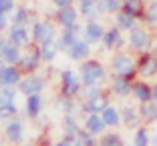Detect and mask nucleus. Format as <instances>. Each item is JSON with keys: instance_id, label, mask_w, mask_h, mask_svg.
Instances as JSON below:
<instances>
[{"instance_id": "obj_1", "label": "nucleus", "mask_w": 157, "mask_h": 146, "mask_svg": "<svg viewBox=\"0 0 157 146\" xmlns=\"http://www.w3.org/2000/svg\"><path fill=\"white\" fill-rule=\"evenodd\" d=\"M78 74L83 78V84H93V86H103L107 82V70L99 60L87 58L78 64Z\"/></svg>"}, {"instance_id": "obj_2", "label": "nucleus", "mask_w": 157, "mask_h": 146, "mask_svg": "<svg viewBox=\"0 0 157 146\" xmlns=\"http://www.w3.org/2000/svg\"><path fill=\"white\" fill-rule=\"evenodd\" d=\"M30 32H33V42L38 46L48 44V42H55L59 38V24L55 22V18H42L36 20V22L30 26Z\"/></svg>"}, {"instance_id": "obj_3", "label": "nucleus", "mask_w": 157, "mask_h": 146, "mask_svg": "<svg viewBox=\"0 0 157 146\" xmlns=\"http://www.w3.org/2000/svg\"><path fill=\"white\" fill-rule=\"evenodd\" d=\"M83 88V78L78 74V70L73 68H63L59 72V94L65 96H78Z\"/></svg>"}, {"instance_id": "obj_4", "label": "nucleus", "mask_w": 157, "mask_h": 146, "mask_svg": "<svg viewBox=\"0 0 157 146\" xmlns=\"http://www.w3.org/2000/svg\"><path fill=\"white\" fill-rule=\"evenodd\" d=\"M24 74H30V72H38L42 66V56H40V46L38 44H28L22 48V54H20V60L16 64Z\"/></svg>"}, {"instance_id": "obj_5", "label": "nucleus", "mask_w": 157, "mask_h": 146, "mask_svg": "<svg viewBox=\"0 0 157 146\" xmlns=\"http://www.w3.org/2000/svg\"><path fill=\"white\" fill-rule=\"evenodd\" d=\"M46 84H48V80H46L44 74L30 72V74H24L22 76V80L18 84V90L22 96H28V94H36V92H44Z\"/></svg>"}, {"instance_id": "obj_6", "label": "nucleus", "mask_w": 157, "mask_h": 146, "mask_svg": "<svg viewBox=\"0 0 157 146\" xmlns=\"http://www.w3.org/2000/svg\"><path fill=\"white\" fill-rule=\"evenodd\" d=\"M2 134H4V140L10 144H20L24 140V134H26V124L22 118H12L2 122Z\"/></svg>"}, {"instance_id": "obj_7", "label": "nucleus", "mask_w": 157, "mask_h": 146, "mask_svg": "<svg viewBox=\"0 0 157 146\" xmlns=\"http://www.w3.org/2000/svg\"><path fill=\"white\" fill-rule=\"evenodd\" d=\"M6 38H8L12 44L20 46V48L33 44V32H30V26H26V24L10 22V26L6 28Z\"/></svg>"}, {"instance_id": "obj_8", "label": "nucleus", "mask_w": 157, "mask_h": 146, "mask_svg": "<svg viewBox=\"0 0 157 146\" xmlns=\"http://www.w3.org/2000/svg\"><path fill=\"white\" fill-rule=\"evenodd\" d=\"M81 32H83V26L81 24H71V26H63L59 32V38L55 40L56 48H59L60 52H65L67 48H69L73 42H77L78 38H81Z\"/></svg>"}, {"instance_id": "obj_9", "label": "nucleus", "mask_w": 157, "mask_h": 146, "mask_svg": "<svg viewBox=\"0 0 157 146\" xmlns=\"http://www.w3.org/2000/svg\"><path fill=\"white\" fill-rule=\"evenodd\" d=\"M111 64H113V72H115L117 76L131 78V76L135 74V70H137V64H135V60L131 58L129 54H125V52H119V54L113 56Z\"/></svg>"}, {"instance_id": "obj_10", "label": "nucleus", "mask_w": 157, "mask_h": 146, "mask_svg": "<svg viewBox=\"0 0 157 146\" xmlns=\"http://www.w3.org/2000/svg\"><path fill=\"white\" fill-rule=\"evenodd\" d=\"M81 130L77 122V114H63V138L56 142V146H69L75 144V136Z\"/></svg>"}, {"instance_id": "obj_11", "label": "nucleus", "mask_w": 157, "mask_h": 146, "mask_svg": "<svg viewBox=\"0 0 157 146\" xmlns=\"http://www.w3.org/2000/svg\"><path fill=\"white\" fill-rule=\"evenodd\" d=\"M109 106V96L105 92H99V94L91 96L87 100H81V112L85 114H101L103 110Z\"/></svg>"}, {"instance_id": "obj_12", "label": "nucleus", "mask_w": 157, "mask_h": 146, "mask_svg": "<svg viewBox=\"0 0 157 146\" xmlns=\"http://www.w3.org/2000/svg\"><path fill=\"white\" fill-rule=\"evenodd\" d=\"M91 46H93L91 42H87L83 36H81L77 42H73V44L67 48L65 54L69 56V60H73V62H83V60L91 58V52H93Z\"/></svg>"}, {"instance_id": "obj_13", "label": "nucleus", "mask_w": 157, "mask_h": 146, "mask_svg": "<svg viewBox=\"0 0 157 146\" xmlns=\"http://www.w3.org/2000/svg\"><path fill=\"white\" fill-rule=\"evenodd\" d=\"M42 108H44V96H42V92L26 96V100H24V114H26V118H33V120L40 118Z\"/></svg>"}, {"instance_id": "obj_14", "label": "nucleus", "mask_w": 157, "mask_h": 146, "mask_svg": "<svg viewBox=\"0 0 157 146\" xmlns=\"http://www.w3.org/2000/svg\"><path fill=\"white\" fill-rule=\"evenodd\" d=\"M81 18V12H78V6L71 4V6H63V8H56L55 12V22L63 26H71V24H77Z\"/></svg>"}, {"instance_id": "obj_15", "label": "nucleus", "mask_w": 157, "mask_h": 146, "mask_svg": "<svg viewBox=\"0 0 157 146\" xmlns=\"http://www.w3.org/2000/svg\"><path fill=\"white\" fill-rule=\"evenodd\" d=\"M22 76L24 72L16 64H4V68L0 70V86H18Z\"/></svg>"}, {"instance_id": "obj_16", "label": "nucleus", "mask_w": 157, "mask_h": 146, "mask_svg": "<svg viewBox=\"0 0 157 146\" xmlns=\"http://www.w3.org/2000/svg\"><path fill=\"white\" fill-rule=\"evenodd\" d=\"M105 30H107V28L103 26L101 22H97V20H87V22H85V26H83L81 36H83L87 42H91V44H97V42H101Z\"/></svg>"}, {"instance_id": "obj_17", "label": "nucleus", "mask_w": 157, "mask_h": 146, "mask_svg": "<svg viewBox=\"0 0 157 146\" xmlns=\"http://www.w3.org/2000/svg\"><path fill=\"white\" fill-rule=\"evenodd\" d=\"M129 44L131 48L139 52H145L151 46V36H149V32H145L143 28H137L135 26L133 30H129Z\"/></svg>"}, {"instance_id": "obj_18", "label": "nucleus", "mask_w": 157, "mask_h": 146, "mask_svg": "<svg viewBox=\"0 0 157 146\" xmlns=\"http://www.w3.org/2000/svg\"><path fill=\"white\" fill-rule=\"evenodd\" d=\"M55 110L60 112V114H77L81 106L77 104V96H65V94H59L55 98Z\"/></svg>"}, {"instance_id": "obj_19", "label": "nucleus", "mask_w": 157, "mask_h": 146, "mask_svg": "<svg viewBox=\"0 0 157 146\" xmlns=\"http://www.w3.org/2000/svg\"><path fill=\"white\" fill-rule=\"evenodd\" d=\"M10 22L33 26V24L36 22V14H34L33 10L28 8L26 4H20V6H16V8L12 10V14H10Z\"/></svg>"}, {"instance_id": "obj_20", "label": "nucleus", "mask_w": 157, "mask_h": 146, "mask_svg": "<svg viewBox=\"0 0 157 146\" xmlns=\"http://www.w3.org/2000/svg\"><path fill=\"white\" fill-rule=\"evenodd\" d=\"M101 44L105 50H115L123 44V38H121V28L119 26H113V28H107L105 34L101 38Z\"/></svg>"}, {"instance_id": "obj_21", "label": "nucleus", "mask_w": 157, "mask_h": 146, "mask_svg": "<svg viewBox=\"0 0 157 146\" xmlns=\"http://www.w3.org/2000/svg\"><path fill=\"white\" fill-rule=\"evenodd\" d=\"M111 92L115 96H119V98H127L129 94H133V84H131L129 78L115 74V78L111 80Z\"/></svg>"}, {"instance_id": "obj_22", "label": "nucleus", "mask_w": 157, "mask_h": 146, "mask_svg": "<svg viewBox=\"0 0 157 146\" xmlns=\"http://www.w3.org/2000/svg\"><path fill=\"white\" fill-rule=\"evenodd\" d=\"M83 126L87 128L91 134H95V136H101V134L105 132V128H107V122H105V118H103L101 114H85Z\"/></svg>"}, {"instance_id": "obj_23", "label": "nucleus", "mask_w": 157, "mask_h": 146, "mask_svg": "<svg viewBox=\"0 0 157 146\" xmlns=\"http://www.w3.org/2000/svg\"><path fill=\"white\" fill-rule=\"evenodd\" d=\"M20 54H22V48L16 46V44H12L10 40L0 48V58L4 60V64H18Z\"/></svg>"}, {"instance_id": "obj_24", "label": "nucleus", "mask_w": 157, "mask_h": 146, "mask_svg": "<svg viewBox=\"0 0 157 146\" xmlns=\"http://www.w3.org/2000/svg\"><path fill=\"white\" fill-rule=\"evenodd\" d=\"M137 70L141 72V76H153L157 72V56H151V54L141 56V60L137 64Z\"/></svg>"}, {"instance_id": "obj_25", "label": "nucleus", "mask_w": 157, "mask_h": 146, "mask_svg": "<svg viewBox=\"0 0 157 146\" xmlns=\"http://www.w3.org/2000/svg\"><path fill=\"white\" fill-rule=\"evenodd\" d=\"M115 22H117V26H119L121 30H133V28L137 26V16H133L131 12H127V10L121 8L119 12H117V16H115Z\"/></svg>"}, {"instance_id": "obj_26", "label": "nucleus", "mask_w": 157, "mask_h": 146, "mask_svg": "<svg viewBox=\"0 0 157 146\" xmlns=\"http://www.w3.org/2000/svg\"><path fill=\"white\" fill-rule=\"evenodd\" d=\"M121 8H123V0H97L99 16H105V14H117Z\"/></svg>"}, {"instance_id": "obj_27", "label": "nucleus", "mask_w": 157, "mask_h": 146, "mask_svg": "<svg viewBox=\"0 0 157 146\" xmlns=\"http://www.w3.org/2000/svg\"><path fill=\"white\" fill-rule=\"evenodd\" d=\"M18 116V104L16 102H0V122L12 120Z\"/></svg>"}, {"instance_id": "obj_28", "label": "nucleus", "mask_w": 157, "mask_h": 146, "mask_svg": "<svg viewBox=\"0 0 157 146\" xmlns=\"http://www.w3.org/2000/svg\"><path fill=\"white\" fill-rule=\"evenodd\" d=\"M59 48H56L55 42H48V44H42L40 46V56H42V64H52L59 56Z\"/></svg>"}, {"instance_id": "obj_29", "label": "nucleus", "mask_w": 157, "mask_h": 146, "mask_svg": "<svg viewBox=\"0 0 157 146\" xmlns=\"http://www.w3.org/2000/svg\"><path fill=\"white\" fill-rule=\"evenodd\" d=\"M133 96L143 104V102H149L153 98V90L145 82H137V84H133Z\"/></svg>"}, {"instance_id": "obj_30", "label": "nucleus", "mask_w": 157, "mask_h": 146, "mask_svg": "<svg viewBox=\"0 0 157 146\" xmlns=\"http://www.w3.org/2000/svg\"><path fill=\"white\" fill-rule=\"evenodd\" d=\"M101 116L105 118L107 126H119V122H121V110H117L115 106H111V104L101 112Z\"/></svg>"}, {"instance_id": "obj_31", "label": "nucleus", "mask_w": 157, "mask_h": 146, "mask_svg": "<svg viewBox=\"0 0 157 146\" xmlns=\"http://www.w3.org/2000/svg\"><path fill=\"white\" fill-rule=\"evenodd\" d=\"M75 144H78V146H93V144H97V140H95V134H91L85 126H81V130H78L77 136H75Z\"/></svg>"}, {"instance_id": "obj_32", "label": "nucleus", "mask_w": 157, "mask_h": 146, "mask_svg": "<svg viewBox=\"0 0 157 146\" xmlns=\"http://www.w3.org/2000/svg\"><path fill=\"white\" fill-rule=\"evenodd\" d=\"M18 96V86H0V102H16Z\"/></svg>"}, {"instance_id": "obj_33", "label": "nucleus", "mask_w": 157, "mask_h": 146, "mask_svg": "<svg viewBox=\"0 0 157 146\" xmlns=\"http://www.w3.org/2000/svg\"><path fill=\"white\" fill-rule=\"evenodd\" d=\"M139 118V112L133 108V106H125L121 110V122H125V126H133Z\"/></svg>"}, {"instance_id": "obj_34", "label": "nucleus", "mask_w": 157, "mask_h": 146, "mask_svg": "<svg viewBox=\"0 0 157 146\" xmlns=\"http://www.w3.org/2000/svg\"><path fill=\"white\" fill-rule=\"evenodd\" d=\"M123 10H127L139 18L143 14V0H123Z\"/></svg>"}, {"instance_id": "obj_35", "label": "nucleus", "mask_w": 157, "mask_h": 146, "mask_svg": "<svg viewBox=\"0 0 157 146\" xmlns=\"http://www.w3.org/2000/svg\"><path fill=\"white\" fill-rule=\"evenodd\" d=\"M141 116H143L145 120H157V100L155 102H143V106H141Z\"/></svg>"}, {"instance_id": "obj_36", "label": "nucleus", "mask_w": 157, "mask_h": 146, "mask_svg": "<svg viewBox=\"0 0 157 146\" xmlns=\"http://www.w3.org/2000/svg\"><path fill=\"white\" fill-rule=\"evenodd\" d=\"M78 6V12L85 20H95L99 16V10H97V4H77Z\"/></svg>"}, {"instance_id": "obj_37", "label": "nucleus", "mask_w": 157, "mask_h": 146, "mask_svg": "<svg viewBox=\"0 0 157 146\" xmlns=\"http://www.w3.org/2000/svg\"><path fill=\"white\" fill-rule=\"evenodd\" d=\"M101 90V86H93V84H83V88H81V92H78V100H87V98H91V96L99 94Z\"/></svg>"}, {"instance_id": "obj_38", "label": "nucleus", "mask_w": 157, "mask_h": 146, "mask_svg": "<svg viewBox=\"0 0 157 146\" xmlns=\"http://www.w3.org/2000/svg\"><path fill=\"white\" fill-rule=\"evenodd\" d=\"M101 144H105V146H119V144H123V140H121V136L117 132H103L101 134Z\"/></svg>"}, {"instance_id": "obj_39", "label": "nucleus", "mask_w": 157, "mask_h": 146, "mask_svg": "<svg viewBox=\"0 0 157 146\" xmlns=\"http://www.w3.org/2000/svg\"><path fill=\"white\" fill-rule=\"evenodd\" d=\"M16 8V0H0V16H10Z\"/></svg>"}, {"instance_id": "obj_40", "label": "nucleus", "mask_w": 157, "mask_h": 146, "mask_svg": "<svg viewBox=\"0 0 157 146\" xmlns=\"http://www.w3.org/2000/svg\"><path fill=\"white\" fill-rule=\"evenodd\" d=\"M133 142H135L137 146H145V144H149V134H147V130H145V128H139L137 132H135Z\"/></svg>"}, {"instance_id": "obj_41", "label": "nucleus", "mask_w": 157, "mask_h": 146, "mask_svg": "<svg viewBox=\"0 0 157 146\" xmlns=\"http://www.w3.org/2000/svg\"><path fill=\"white\" fill-rule=\"evenodd\" d=\"M145 18H147V22H149V24L157 26V0L147 8V14H145Z\"/></svg>"}, {"instance_id": "obj_42", "label": "nucleus", "mask_w": 157, "mask_h": 146, "mask_svg": "<svg viewBox=\"0 0 157 146\" xmlns=\"http://www.w3.org/2000/svg\"><path fill=\"white\" fill-rule=\"evenodd\" d=\"M77 0H51V4L55 6V8H63V6H71L75 4Z\"/></svg>"}, {"instance_id": "obj_43", "label": "nucleus", "mask_w": 157, "mask_h": 146, "mask_svg": "<svg viewBox=\"0 0 157 146\" xmlns=\"http://www.w3.org/2000/svg\"><path fill=\"white\" fill-rule=\"evenodd\" d=\"M6 42H8V38H6V32H4V30H0V48H2Z\"/></svg>"}, {"instance_id": "obj_44", "label": "nucleus", "mask_w": 157, "mask_h": 146, "mask_svg": "<svg viewBox=\"0 0 157 146\" xmlns=\"http://www.w3.org/2000/svg\"><path fill=\"white\" fill-rule=\"evenodd\" d=\"M77 4H97V0H77Z\"/></svg>"}, {"instance_id": "obj_45", "label": "nucleus", "mask_w": 157, "mask_h": 146, "mask_svg": "<svg viewBox=\"0 0 157 146\" xmlns=\"http://www.w3.org/2000/svg\"><path fill=\"white\" fill-rule=\"evenodd\" d=\"M153 100H157V86L153 88Z\"/></svg>"}, {"instance_id": "obj_46", "label": "nucleus", "mask_w": 157, "mask_h": 146, "mask_svg": "<svg viewBox=\"0 0 157 146\" xmlns=\"http://www.w3.org/2000/svg\"><path fill=\"white\" fill-rule=\"evenodd\" d=\"M2 68H4V60L0 58V70H2Z\"/></svg>"}, {"instance_id": "obj_47", "label": "nucleus", "mask_w": 157, "mask_h": 146, "mask_svg": "<svg viewBox=\"0 0 157 146\" xmlns=\"http://www.w3.org/2000/svg\"><path fill=\"white\" fill-rule=\"evenodd\" d=\"M155 142H157V136H155Z\"/></svg>"}]
</instances>
